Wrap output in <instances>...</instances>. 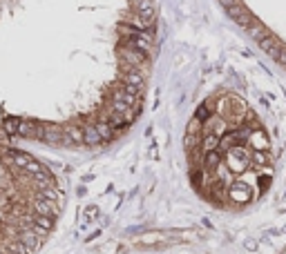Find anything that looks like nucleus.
Returning a JSON list of instances; mask_svg holds the SVG:
<instances>
[{
	"instance_id": "nucleus-8",
	"label": "nucleus",
	"mask_w": 286,
	"mask_h": 254,
	"mask_svg": "<svg viewBox=\"0 0 286 254\" xmlns=\"http://www.w3.org/2000/svg\"><path fill=\"white\" fill-rule=\"evenodd\" d=\"M96 214H99V210H96V208H88V210H85V219H88V221H92Z\"/></svg>"
},
{
	"instance_id": "nucleus-6",
	"label": "nucleus",
	"mask_w": 286,
	"mask_h": 254,
	"mask_svg": "<svg viewBox=\"0 0 286 254\" xmlns=\"http://www.w3.org/2000/svg\"><path fill=\"white\" fill-rule=\"evenodd\" d=\"M83 143L85 145H99V143H103L101 136H99V132H96L94 123H85V125H83Z\"/></svg>"
},
{
	"instance_id": "nucleus-3",
	"label": "nucleus",
	"mask_w": 286,
	"mask_h": 254,
	"mask_svg": "<svg viewBox=\"0 0 286 254\" xmlns=\"http://www.w3.org/2000/svg\"><path fill=\"white\" fill-rule=\"evenodd\" d=\"M7 156H9V161L18 167L20 172H27V167H29L31 163H34V159H31L29 154H25V152H18V149H9L7 152Z\"/></svg>"
},
{
	"instance_id": "nucleus-4",
	"label": "nucleus",
	"mask_w": 286,
	"mask_h": 254,
	"mask_svg": "<svg viewBox=\"0 0 286 254\" xmlns=\"http://www.w3.org/2000/svg\"><path fill=\"white\" fill-rule=\"evenodd\" d=\"M65 145H78L83 143V125H65Z\"/></svg>"
},
{
	"instance_id": "nucleus-9",
	"label": "nucleus",
	"mask_w": 286,
	"mask_h": 254,
	"mask_svg": "<svg viewBox=\"0 0 286 254\" xmlns=\"http://www.w3.org/2000/svg\"><path fill=\"white\" fill-rule=\"evenodd\" d=\"M0 254H9L7 250H5V245H0Z\"/></svg>"
},
{
	"instance_id": "nucleus-2",
	"label": "nucleus",
	"mask_w": 286,
	"mask_h": 254,
	"mask_svg": "<svg viewBox=\"0 0 286 254\" xmlns=\"http://www.w3.org/2000/svg\"><path fill=\"white\" fill-rule=\"evenodd\" d=\"M16 239L23 243V245H25L29 252H36V250H38V247L43 245V236H40V234H36V232L31 230V228H29V230H18Z\"/></svg>"
},
{
	"instance_id": "nucleus-1",
	"label": "nucleus",
	"mask_w": 286,
	"mask_h": 254,
	"mask_svg": "<svg viewBox=\"0 0 286 254\" xmlns=\"http://www.w3.org/2000/svg\"><path fill=\"white\" fill-rule=\"evenodd\" d=\"M31 210H34V214H40V216H50V219H56L58 216V203L50 201V198H43V196H34V201H31Z\"/></svg>"
},
{
	"instance_id": "nucleus-5",
	"label": "nucleus",
	"mask_w": 286,
	"mask_h": 254,
	"mask_svg": "<svg viewBox=\"0 0 286 254\" xmlns=\"http://www.w3.org/2000/svg\"><path fill=\"white\" fill-rule=\"evenodd\" d=\"M94 127H96V132H99V136H101V140L103 143H107V140H112L116 136V129L110 125V123L105 121V118H101V121H96L94 123Z\"/></svg>"
},
{
	"instance_id": "nucleus-7",
	"label": "nucleus",
	"mask_w": 286,
	"mask_h": 254,
	"mask_svg": "<svg viewBox=\"0 0 286 254\" xmlns=\"http://www.w3.org/2000/svg\"><path fill=\"white\" fill-rule=\"evenodd\" d=\"M3 129L9 134V136H14V134H16V129H18V118H5Z\"/></svg>"
}]
</instances>
